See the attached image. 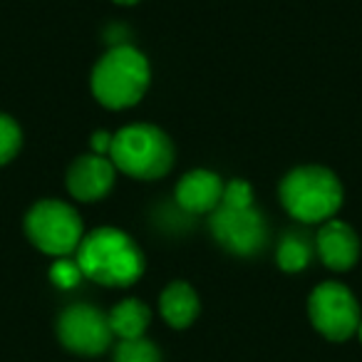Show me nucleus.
Here are the masks:
<instances>
[{
	"label": "nucleus",
	"mask_w": 362,
	"mask_h": 362,
	"mask_svg": "<svg viewBox=\"0 0 362 362\" xmlns=\"http://www.w3.org/2000/svg\"><path fill=\"white\" fill-rule=\"evenodd\" d=\"M77 266L82 276L100 286L127 288L144 273V256L132 236L107 226L82 238L77 248Z\"/></svg>",
	"instance_id": "1"
},
{
	"label": "nucleus",
	"mask_w": 362,
	"mask_h": 362,
	"mask_svg": "<svg viewBox=\"0 0 362 362\" xmlns=\"http://www.w3.org/2000/svg\"><path fill=\"white\" fill-rule=\"evenodd\" d=\"M149 62L136 47L117 45L92 70V95L107 110H127L149 87Z\"/></svg>",
	"instance_id": "2"
},
{
	"label": "nucleus",
	"mask_w": 362,
	"mask_h": 362,
	"mask_svg": "<svg viewBox=\"0 0 362 362\" xmlns=\"http://www.w3.org/2000/svg\"><path fill=\"white\" fill-rule=\"evenodd\" d=\"M281 202L303 223L330 221L342 206V184L325 166H298L283 179Z\"/></svg>",
	"instance_id": "3"
},
{
	"label": "nucleus",
	"mask_w": 362,
	"mask_h": 362,
	"mask_svg": "<svg viewBox=\"0 0 362 362\" xmlns=\"http://www.w3.org/2000/svg\"><path fill=\"white\" fill-rule=\"evenodd\" d=\"M112 164L132 179H159L174 164L169 136L151 124H129L112 136Z\"/></svg>",
	"instance_id": "4"
},
{
	"label": "nucleus",
	"mask_w": 362,
	"mask_h": 362,
	"mask_svg": "<svg viewBox=\"0 0 362 362\" xmlns=\"http://www.w3.org/2000/svg\"><path fill=\"white\" fill-rule=\"evenodd\" d=\"M25 233L37 251L65 258L77 251L85 238L82 218L70 204L45 199L37 202L25 216Z\"/></svg>",
	"instance_id": "5"
},
{
	"label": "nucleus",
	"mask_w": 362,
	"mask_h": 362,
	"mask_svg": "<svg viewBox=\"0 0 362 362\" xmlns=\"http://www.w3.org/2000/svg\"><path fill=\"white\" fill-rule=\"evenodd\" d=\"M308 315H310L313 327L320 335H325L327 340H335V342H342L355 335L362 320L360 305H357L355 296L342 283L335 281L320 283L310 293Z\"/></svg>",
	"instance_id": "6"
},
{
	"label": "nucleus",
	"mask_w": 362,
	"mask_h": 362,
	"mask_svg": "<svg viewBox=\"0 0 362 362\" xmlns=\"http://www.w3.org/2000/svg\"><path fill=\"white\" fill-rule=\"evenodd\" d=\"M57 337L67 350L95 357L112 345L115 332H112L110 317L105 313L87 303H77V305L62 310V315L57 317Z\"/></svg>",
	"instance_id": "7"
},
{
	"label": "nucleus",
	"mask_w": 362,
	"mask_h": 362,
	"mask_svg": "<svg viewBox=\"0 0 362 362\" xmlns=\"http://www.w3.org/2000/svg\"><path fill=\"white\" fill-rule=\"evenodd\" d=\"M211 236L233 256H253L266 246V221L253 206L231 209L218 204L211 211Z\"/></svg>",
	"instance_id": "8"
},
{
	"label": "nucleus",
	"mask_w": 362,
	"mask_h": 362,
	"mask_svg": "<svg viewBox=\"0 0 362 362\" xmlns=\"http://www.w3.org/2000/svg\"><path fill=\"white\" fill-rule=\"evenodd\" d=\"M115 171L117 166L112 164L110 156L100 154H85L72 161L67 171V189L80 202H100L115 187Z\"/></svg>",
	"instance_id": "9"
},
{
	"label": "nucleus",
	"mask_w": 362,
	"mask_h": 362,
	"mask_svg": "<svg viewBox=\"0 0 362 362\" xmlns=\"http://www.w3.org/2000/svg\"><path fill=\"white\" fill-rule=\"evenodd\" d=\"M320 261L325 263L330 271H350L360 258V238L347 223L330 221L322 223L320 233L315 238Z\"/></svg>",
	"instance_id": "10"
},
{
	"label": "nucleus",
	"mask_w": 362,
	"mask_h": 362,
	"mask_svg": "<svg viewBox=\"0 0 362 362\" xmlns=\"http://www.w3.org/2000/svg\"><path fill=\"white\" fill-rule=\"evenodd\" d=\"M223 181L206 169L189 171L176 184V204L187 214H211L221 204Z\"/></svg>",
	"instance_id": "11"
},
{
	"label": "nucleus",
	"mask_w": 362,
	"mask_h": 362,
	"mask_svg": "<svg viewBox=\"0 0 362 362\" xmlns=\"http://www.w3.org/2000/svg\"><path fill=\"white\" fill-rule=\"evenodd\" d=\"M161 317L171 327H189L199 315V296L189 283L176 281L166 286V291L159 298Z\"/></svg>",
	"instance_id": "12"
},
{
	"label": "nucleus",
	"mask_w": 362,
	"mask_h": 362,
	"mask_svg": "<svg viewBox=\"0 0 362 362\" xmlns=\"http://www.w3.org/2000/svg\"><path fill=\"white\" fill-rule=\"evenodd\" d=\"M110 327L119 340H136V337H144L146 327H149L151 313L136 298H127V300L117 303L110 313Z\"/></svg>",
	"instance_id": "13"
},
{
	"label": "nucleus",
	"mask_w": 362,
	"mask_h": 362,
	"mask_svg": "<svg viewBox=\"0 0 362 362\" xmlns=\"http://www.w3.org/2000/svg\"><path fill=\"white\" fill-rule=\"evenodd\" d=\"M313 248L303 233H288L278 246V266L286 273H298L310 263Z\"/></svg>",
	"instance_id": "14"
},
{
	"label": "nucleus",
	"mask_w": 362,
	"mask_h": 362,
	"mask_svg": "<svg viewBox=\"0 0 362 362\" xmlns=\"http://www.w3.org/2000/svg\"><path fill=\"white\" fill-rule=\"evenodd\" d=\"M115 362H161V352L146 337L119 340L115 347Z\"/></svg>",
	"instance_id": "15"
},
{
	"label": "nucleus",
	"mask_w": 362,
	"mask_h": 362,
	"mask_svg": "<svg viewBox=\"0 0 362 362\" xmlns=\"http://www.w3.org/2000/svg\"><path fill=\"white\" fill-rule=\"evenodd\" d=\"M23 146V132L18 122L8 115H0V166L13 161Z\"/></svg>",
	"instance_id": "16"
},
{
	"label": "nucleus",
	"mask_w": 362,
	"mask_h": 362,
	"mask_svg": "<svg viewBox=\"0 0 362 362\" xmlns=\"http://www.w3.org/2000/svg\"><path fill=\"white\" fill-rule=\"evenodd\" d=\"M223 206L231 209H248L253 206V189L248 181L243 179H233L228 184H223V197H221Z\"/></svg>",
	"instance_id": "17"
},
{
	"label": "nucleus",
	"mask_w": 362,
	"mask_h": 362,
	"mask_svg": "<svg viewBox=\"0 0 362 362\" xmlns=\"http://www.w3.org/2000/svg\"><path fill=\"white\" fill-rule=\"evenodd\" d=\"M82 271L77 266V261H67V258H60L55 266L50 268V281L55 283L57 288H75L77 283L82 281Z\"/></svg>",
	"instance_id": "18"
},
{
	"label": "nucleus",
	"mask_w": 362,
	"mask_h": 362,
	"mask_svg": "<svg viewBox=\"0 0 362 362\" xmlns=\"http://www.w3.org/2000/svg\"><path fill=\"white\" fill-rule=\"evenodd\" d=\"M112 136L110 132H97L95 136H92V154H100V156H110L112 151Z\"/></svg>",
	"instance_id": "19"
},
{
	"label": "nucleus",
	"mask_w": 362,
	"mask_h": 362,
	"mask_svg": "<svg viewBox=\"0 0 362 362\" xmlns=\"http://www.w3.org/2000/svg\"><path fill=\"white\" fill-rule=\"evenodd\" d=\"M112 3H117V6H134L139 0H112Z\"/></svg>",
	"instance_id": "20"
},
{
	"label": "nucleus",
	"mask_w": 362,
	"mask_h": 362,
	"mask_svg": "<svg viewBox=\"0 0 362 362\" xmlns=\"http://www.w3.org/2000/svg\"><path fill=\"white\" fill-rule=\"evenodd\" d=\"M357 332H360V340H362V320H360V327H357Z\"/></svg>",
	"instance_id": "21"
}]
</instances>
